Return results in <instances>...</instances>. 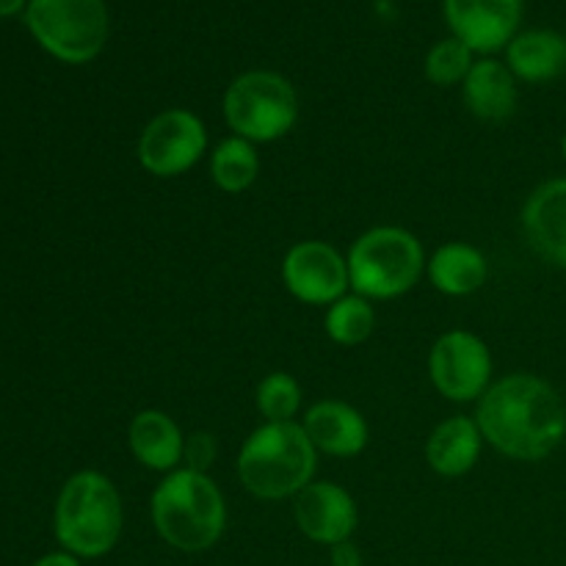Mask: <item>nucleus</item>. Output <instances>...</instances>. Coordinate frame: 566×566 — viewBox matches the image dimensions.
I'll return each instance as SVG.
<instances>
[{
  "label": "nucleus",
  "instance_id": "9b49d317",
  "mask_svg": "<svg viewBox=\"0 0 566 566\" xmlns=\"http://www.w3.org/2000/svg\"><path fill=\"white\" fill-rule=\"evenodd\" d=\"M293 520L310 542L335 547L354 536L359 523V509L352 492L343 484L313 481L293 497Z\"/></svg>",
  "mask_w": 566,
  "mask_h": 566
},
{
  "label": "nucleus",
  "instance_id": "f257e3e1",
  "mask_svg": "<svg viewBox=\"0 0 566 566\" xmlns=\"http://www.w3.org/2000/svg\"><path fill=\"white\" fill-rule=\"evenodd\" d=\"M486 446L514 462H542L566 440L562 392L536 374H509L492 381L475 407Z\"/></svg>",
  "mask_w": 566,
  "mask_h": 566
},
{
  "label": "nucleus",
  "instance_id": "dca6fc26",
  "mask_svg": "<svg viewBox=\"0 0 566 566\" xmlns=\"http://www.w3.org/2000/svg\"><path fill=\"white\" fill-rule=\"evenodd\" d=\"M484 451V434H481L475 418L453 415L431 429L426 440V462L431 473L440 479H462L479 464Z\"/></svg>",
  "mask_w": 566,
  "mask_h": 566
},
{
  "label": "nucleus",
  "instance_id": "39448f33",
  "mask_svg": "<svg viewBox=\"0 0 566 566\" xmlns=\"http://www.w3.org/2000/svg\"><path fill=\"white\" fill-rule=\"evenodd\" d=\"M352 293L368 302L407 296L426 274L423 243L403 227L381 224L365 230L346 254Z\"/></svg>",
  "mask_w": 566,
  "mask_h": 566
},
{
  "label": "nucleus",
  "instance_id": "a211bd4d",
  "mask_svg": "<svg viewBox=\"0 0 566 566\" xmlns=\"http://www.w3.org/2000/svg\"><path fill=\"white\" fill-rule=\"evenodd\" d=\"M426 276L442 296H473L486 285L490 263L479 247L468 241H448L426 263Z\"/></svg>",
  "mask_w": 566,
  "mask_h": 566
},
{
  "label": "nucleus",
  "instance_id": "6e6552de",
  "mask_svg": "<svg viewBox=\"0 0 566 566\" xmlns=\"http://www.w3.org/2000/svg\"><path fill=\"white\" fill-rule=\"evenodd\" d=\"M208 153V127L188 108H166L144 125L138 136V164L158 180L191 171Z\"/></svg>",
  "mask_w": 566,
  "mask_h": 566
},
{
  "label": "nucleus",
  "instance_id": "6ab92c4d",
  "mask_svg": "<svg viewBox=\"0 0 566 566\" xmlns=\"http://www.w3.org/2000/svg\"><path fill=\"white\" fill-rule=\"evenodd\" d=\"M506 66L517 81L547 83L566 72V36L547 28L520 31L506 44Z\"/></svg>",
  "mask_w": 566,
  "mask_h": 566
},
{
  "label": "nucleus",
  "instance_id": "b1692460",
  "mask_svg": "<svg viewBox=\"0 0 566 566\" xmlns=\"http://www.w3.org/2000/svg\"><path fill=\"white\" fill-rule=\"evenodd\" d=\"M216 457H219V442L210 431H193L186 437V451H182V468L197 470V473H208L213 468Z\"/></svg>",
  "mask_w": 566,
  "mask_h": 566
},
{
  "label": "nucleus",
  "instance_id": "393cba45",
  "mask_svg": "<svg viewBox=\"0 0 566 566\" xmlns=\"http://www.w3.org/2000/svg\"><path fill=\"white\" fill-rule=\"evenodd\" d=\"M329 564L332 566H365L363 551L354 545L352 539L340 542V545L329 547Z\"/></svg>",
  "mask_w": 566,
  "mask_h": 566
},
{
  "label": "nucleus",
  "instance_id": "20e7f679",
  "mask_svg": "<svg viewBox=\"0 0 566 566\" xmlns=\"http://www.w3.org/2000/svg\"><path fill=\"white\" fill-rule=\"evenodd\" d=\"M122 528L125 509L108 475L99 470H81L64 481L53 512V531L61 551L81 562H94L119 545Z\"/></svg>",
  "mask_w": 566,
  "mask_h": 566
},
{
  "label": "nucleus",
  "instance_id": "7ed1b4c3",
  "mask_svg": "<svg viewBox=\"0 0 566 566\" xmlns=\"http://www.w3.org/2000/svg\"><path fill=\"white\" fill-rule=\"evenodd\" d=\"M318 451L296 420L260 423L243 440L235 459V473L243 490L258 501H285L315 481Z\"/></svg>",
  "mask_w": 566,
  "mask_h": 566
},
{
  "label": "nucleus",
  "instance_id": "f3484780",
  "mask_svg": "<svg viewBox=\"0 0 566 566\" xmlns=\"http://www.w3.org/2000/svg\"><path fill=\"white\" fill-rule=\"evenodd\" d=\"M462 99L470 114L481 122H506L514 116L520 103L517 77L506 66V61H497L484 55L473 64L470 75L462 83Z\"/></svg>",
  "mask_w": 566,
  "mask_h": 566
},
{
  "label": "nucleus",
  "instance_id": "cd10ccee",
  "mask_svg": "<svg viewBox=\"0 0 566 566\" xmlns=\"http://www.w3.org/2000/svg\"><path fill=\"white\" fill-rule=\"evenodd\" d=\"M562 158H564V164H566V133H564V138H562Z\"/></svg>",
  "mask_w": 566,
  "mask_h": 566
},
{
  "label": "nucleus",
  "instance_id": "f8f14e48",
  "mask_svg": "<svg viewBox=\"0 0 566 566\" xmlns=\"http://www.w3.org/2000/svg\"><path fill=\"white\" fill-rule=\"evenodd\" d=\"M525 0H442L453 36L473 53L492 55L520 33Z\"/></svg>",
  "mask_w": 566,
  "mask_h": 566
},
{
  "label": "nucleus",
  "instance_id": "423d86ee",
  "mask_svg": "<svg viewBox=\"0 0 566 566\" xmlns=\"http://www.w3.org/2000/svg\"><path fill=\"white\" fill-rule=\"evenodd\" d=\"M224 122L232 136L274 144L298 122V94L285 75L271 70L241 72L224 92Z\"/></svg>",
  "mask_w": 566,
  "mask_h": 566
},
{
  "label": "nucleus",
  "instance_id": "5701e85b",
  "mask_svg": "<svg viewBox=\"0 0 566 566\" xmlns=\"http://www.w3.org/2000/svg\"><path fill=\"white\" fill-rule=\"evenodd\" d=\"M473 50L464 42H459L457 36L440 39V42L426 53V81H429L431 86L440 88L459 86V83H464V77L470 75V70H473Z\"/></svg>",
  "mask_w": 566,
  "mask_h": 566
},
{
  "label": "nucleus",
  "instance_id": "4468645a",
  "mask_svg": "<svg viewBox=\"0 0 566 566\" xmlns=\"http://www.w3.org/2000/svg\"><path fill=\"white\" fill-rule=\"evenodd\" d=\"M302 426L315 451L335 459L359 457L370 442V426L365 415L337 398H324L307 407Z\"/></svg>",
  "mask_w": 566,
  "mask_h": 566
},
{
  "label": "nucleus",
  "instance_id": "0eeeda50",
  "mask_svg": "<svg viewBox=\"0 0 566 566\" xmlns=\"http://www.w3.org/2000/svg\"><path fill=\"white\" fill-rule=\"evenodd\" d=\"M25 25L44 53L72 66L97 59L111 33L105 0H28Z\"/></svg>",
  "mask_w": 566,
  "mask_h": 566
},
{
  "label": "nucleus",
  "instance_id": "bb28decb",
  "mask_svg": "<svg viewBox=\"0 0 566 566\" xmlns=\"http://www.w3.org/2000/svg\"><path fill=\"white\" fill-rule=\"evenodd\" d=\"M28 9V0H0V17H14Z\"/></svg>",
  "mask_w": 566,
  "mask_h": 566
},
{
  "label": "nucleus",
  "instance_id": "f03ea898",
  "mask_svg": "<svg viewBox=\"0 0 566 566\" xmlns=\"http://www.w3.org/2000/svg\"><path fill=\"white\" fill-rule=\"evenodd\" d=\"M149 514L160 539L180 553H205L227 531V501L208 473L177 468L160 479L149 497Z\"/></svg>",
  "mask_w": 566,
  "mask_h": 566
},
{
  "label": "nucleus",
  "instance_id": "2eb2a0df",
  "mask_svg": "<svg viewBox=\"0 0 566 566\" xmlns=\"http://www.w3.org/2000/svg\"><path fill=\"white\" fill-rule=\"evenodd\" d=\"M127 448L142 468L166 475L182 468L186 434L164 409H142L127 426Z\"/></svg>",
  "mask_w": 566,
  "mask_h": 566
},
{
  "label": "nucleus",
  "instance_id": "9d476101",
  "mask_svg": "<svg viewBox=\"0 0 566 566\" xmlns=\"http://www.w3.org/2000/svg\"><path fill=\"white\" fill-rule=\"evenodd\" d=\"M282 282L296 302L329 307L352 287L348 263L332 243L298 241L282 258Z\"/></svg>",
  "mask_w": 566,
  "mask_h": 566
},
{
  "label": "nucleus",
  "instance_id": "a878e982",
  "mask_svg": "<svg viewBox=\"0 0 566 566\" xmlns=\"http://www.w3.org/2000/svg\"><path fill=\"white\" fill-rule=\"evenodd\" d=\"M33 566H83V564L81 558L72 556V553L55 551V553H48V556H42L39 562H33Z\"/></svg>",
  "mask_w": 566,
  "mask_h": 566
},
{
  "label": "nucleus",
  "instance_id": "412c9836",
  "mask_svg": "<svg viewBox=\"0 0 566 566\" xmlns=\"http://www.w3.org/2000/svg\"><path fill=\"white\" fill-rule=\"evenodd\" d=\"M324 329L326 337L332 343H337V346H363L365 340H370V335L376 329L374 302H368L365 296H357V293H346V296L337 298L335 304L326 307Z\"/></svg>",
  "mask_w": 566,
  "mask_h": 566
},
{
  "label": "nucleus",
  "instance_id": "ddd939ff",
  "mask_svg": "<svg viewBox=\"0 0 566 566\" xmlns=\"http://www.w3.org/2000/svg\"><path fill=\"white\" fill-rule=\"evenodd\" d=\"M523 232L545 263L566 269V177H551L528 193Z\"/></svg>",
  "mask_w": 566,
  "mask_h": 566
},
{
  "label": "nucleus",
  "instance_id": "1a4fd4ad",
  "mask_svg": "<svg viewBox=\"0 0 566 566\" xmlns=\"http://www.w3.org/2000/svg\"><path fill=\"white\" fill-rule=\"evenodd\" d=\"M429 379L453 403L481 401L492 385V352L470 329H448L429 352Z\"/></svg>",
  "mask_w": 566,
  "mask_h": 566
},
{
  "label": "nucleus",
  "instance_id": "aec40b11",
  "mask_svg": "<svg viewBox=\"0 0 566 566\" xmlns=\"http://www.w3.org/2000/svg\"><path fill=\"white\" fill-rule=\"evenodd\" d=\"M260 153L258 144L241 136H227L210 149V180L224 193H243L258 182Z\"/></svg>",
  "mask_w": 566,
  "mask_h": 566
},
{
  "label": "nucleus",
  "instance_id": "4be33fe9",
  "mask_svg": "<svg viewBox=\"0 0 566 566\" xmlns=\"http://www.w3.org/2000/svg\"><path fill=\"white\" fill-rule=\"evenodd\" d=\"M302 385L296 376L285 374V370H274V374L263 376L254 390V407L263 415V423H287L296 420L302 412Z\"/></svg>",
  "mask_w": 566,
  "mask_h": 566
}]
</instances>
